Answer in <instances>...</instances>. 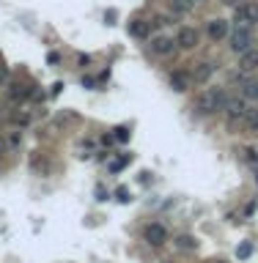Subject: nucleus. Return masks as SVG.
<instances>
[{"mask_svg": "<svg viewBox=\"0 0 258 263\" xmlns=\"http://www.w3.org/2000/svg\"><path fill=\"white\" fill-rule=\"evenodd\" d=\"M127 162H129V157H121V159H116V162L110 164V170H113V173H118V170H121V167H124V164H127Z\"/></svg>", "mask_w": 258, "mask_h": 263, "instance_id": "18", "label": "nucleus"}, {"mask_svg": "<svg viewBox=\"0 0 258 263\" xmlns=\"http://www.w3.org/2000/svg\"><path fill=\"white\" fill-rule=\"evenodd\" d=\"M3 82H8V69L0 63V85H3Z\"/></svg>", "mask_w": 258, "mask_h": 263, "instance_id": "19", "label": "nucleus"}, {"mask_svg": "<svg viewBox=\"0 0 258 263\" xmlns=\"http://www.w3.org/2000/svg\"><path fill=\"white\" fill-rule=\"evenodd\" d=\"M193 3L195 0H170V8H173L176 14H187L190 8H193Z\"/></svg>", "mask_w": 258, "mask_h": 263, "instance_id": "14", "label": "nucleus"}, {"mask_svg": "<svg viewBox=\"0 0 258 263\" xmlns=\"http://www.w3.org/2000/svg\"><path fill=\"white\" fill-rule=\"evenodd\" d=\"M176 44L182 50H193V47H198V30L195 28H179V33H176Z\"/></svg>", "mask_w": 258, "mask_h": 263, "instance_id": "6", "label": "nucleus"}, {"mask_svg": "<svg viewBox=\"0 0 258 263\" xmlns=\"http://www.w3.org/2000/svg\"><path fill=\"white\" fill-rule=\"evenodd\" d=\"M258 69V50L250 47L245 50V53L239 55V71H245V74H250V71Z\"/></svg>", "mask_w": 258, "mask_h": 263, "instance_id": "8", "label": "nucleus"}, {"mask_svg": "<svg viewBox=\"0 0 258 263\" xmlns=\"http://www.w3.org/2000/svg\"><path fill=\"white\" fill-rule=\"evenodd\" d=\"M118 200H124V203H127V200H129V192H127V189H118Z\"/></svg>", "mask_w": 258, "mask_h": 263, "instance_id": "21", "label": "nucleus"}, {"mask_svg": "<svg viewBox=\"0 0 258 263\" xmlns=\"http://www.w3.org/2000/svg\"><path fill=\"white\" fill-rule=\"evenodd\" d=\"M190 85H193V77L190 74H184V71H173V74H170V88H173V91L184 94V91H190Z\"/></svg>", "mask_w": 258, "mask_h": 263, "instance_id": "12", "label": "nucleus"}, {"mask_svg": "<svg viewBox=\"0 0 258 263\" xmlns=\"http://www.w3.org/2000/svg\"><path fill=\"white\" fill-rule=\"evenodd\" d=\"M234 19H236V25H245V28L258 25V3H242V6H236Z\"/></svg>", "mask_w": 258, "mask_h": 263, "instance_id": "4", "label": "nucleus"}, {"mask_svg": "<svg viewBox=\"0 0 258 263\" xmlns=\"http://www.w3.org/2000/svg\"><path fill=\"white\" fill-rule=\"evenodd\" d=\"M239 94L247 102H258V80H242L239 82Z\"/></svg>", "mask_w": 258, "mask_h": 263, "instance_id": "13", "label": "nucleus"}, {"mask_svg": "<svg viewBox=\"0 0 258 263\" xmlns=\"http://www.w3.org/2000/svg\"><path fill=\"white\" fill-rule=\"evenodd\" d=\"M223 3H228V6H234V3H236V0H223Z\"/></svg>", "mask_w": 258, "mask_h": 263, "instance_id": "23", "label": "nucleus"}, {"mask_svg": "<svg viewBox=\"0 0 258 263\" xmlns=\"http://www.w3.org/2000/svg\"><path fill=\"white\" fill-rule=\"evenodd\" d=\"M214 71H217V63H211V60H203V63L195 66L190 77H193V82H209Z\"/></svg>", "mask_w": 258, "mask_h": 263, "instance_id": "7", "label": "nucleus"}, {"mask_svg": "<svg viewBox=\"0 0 258 263\" xmlns=\"http://www.w3.org/2000/svg\"><path fill=\"white\" fill-rule=\"evenodd\" d=\"M0 154H6V140L0 137Z\"/></svg>", "mask_w": 258, "mask_h": 263, "instance_id": "22", "label": "nucleus"}, {"mask_svg": "<svg viewBox=\"0 0 258 263\" xmlns=\"http://www.w3.org/2000/svg\"><path fill=\"white\" fill-rule=\"evenodd\" d=\"M129 33L135 36V39H151V22H146V19H132V22H129Z\"/></svg>", "mask_w": 258, "mask_h": 263, "instance_id": "11", "label": "nucleus"}, {"mask_svg": "<svg viewBox=\"0 0 258 263\" xmlns=\"http://www.w3.org/2000/svg\"><path fill=\"white\" fill-rule=\"evenodd\" d=\"M195 3H203V0H195Z\"/></svg>", "mask_w": 258, "mask_h": 263, "instance_id": "24", "label": "nucleus"}, {"mask_svg": "<svg viewBox=\"0 0 258 263\" xmlns=\"http://www.w3.org/2000/svg\"><path fill=\"white\" fill-rule=\"evenodd\" d=\"M30 94H33L30 88H22V91H19V88H14V91H11V96H14V99H28Z\"/></svg>", "mask_w": 258, "mask_h": 263, "instance_id": "16", "label": "nucleus"}, {"mask_svg": "<svg viewBox=\"0 0 258 263\" xmlns=\"http://www.w3.org/2000/svg\"><path fill=\"white\" fill-rule=\"evenodd\" d=\"M116 140H118V143H124V140H129V129H124V126H118V129H116Z\"/></svg>", "mask_w": 258, "mask_h": 263, "instance_id": "17", "label": "nucleus"}, {"mask_svg": "<svg viewBox=\"0 0 258 263\" xmlns=\"http://www.w3.org/2000/svg\"><path fill=\"white\" fill-rule=\"evenodd\" d=\"M253 47V33L250 28H245V25H236V30L231 33V50H234L236 55H242L245 50Z\"/></svg>", "mask_w": 258, "mask_h": 263, "instance_id": "3", "label": "nucleus"}, {"mask_svg": "<svg viewBox=\"0 0 258 263\" xmlns=\"http://www.w3.org/2000/svg\"><path fill=\"white\" fill-rule=\"evenodd\" d=\"M228 102V94H225V88H206L200 91L198 99H195V110L200 115H211V112H220Z\"/></svg>", "mask_w": 258, "mask_h": 263, "instance_id": "1", "label": "nucleus"}, {"mask_svg": "<svg viewBox=\"0 0 258 263\" xmlns=\"http://www.w3.org/2000/svg\"><path fill=\"white\" fill-rule=\"evenodd\" d=\"M176 247H179V250H195V247H198V241H195L193 239V236H179V239H176Z\"/></svg>", "mask_w": 258, "mask_h": 263, "instance_id": "15", "label": "nucleus"}, {"mask_svg": "<svg viewBox=\"0 0 258 263\" xmlns=\"http://www.w3.org/2000/svg\"><path fill=\"white\" fill-rule=\"evenodd\" d=\"M250 252H253V247H250V244L239 247V258H247V255H250Z\"/></svg>", "mask_w": 258, "mask_h": 263, "instance_id": "20", "label": "nucleus"}, {"mask_svg": "<svg viewBox=\"0 0 258 263\" xmlns=\"http://www.w3.org/2000/svg\"><path fill=\"white\" fill-rule=\"evenodd\" d=\"M146 241L154 247H162L165 241H168V230L162 228V225H148L146 228Z\"/></svg>", "mask_w": 258, "mask_h": 263, "instance_id": "10", "label": "nucleus"}, {"mask_svg": "<svg viewBox=\"0 0 258 263\" xmlns=\"http://www.w3.org/2000/svg\"><path fill=\"white\" fill-rule=\"evenodd\" d=\"M148 41H151L148 47H151L154 55H170L176 50V39H170V36H151Z\"/></svg>", "mask_w": 258, "mask_h": 263, "instance_id": "5", "label": "nucleus"}, {"mask_svg": "<svg viewBox=\"0 0 258 263\" xmlns=\"http://www.w3.org/2000/svg\"><path fill=\"white\" fill-rule=\"evenodd\" d=\"M223 110L228 112L231 123H236V121H247V115H250V102H247L242 94H239V96H228V102H225Z\"/></svg>", "mask_w": 258, "mask_h": 263, "instance_id": "2", "label": "nucleus"}, {"mask_svg": "<svg viewBox=\"0 0 258 263\" xmlns=\"http://www.w3.org/2000/svg\"><path fill=\"white\" fill-rule=\"evenodd\" d=\"M206 33H209L211 41H223L225 36H228V22H225V19H209Z\"/></svg>", "mask_w": 258, "mask_h": 263, "instance_id": "9", "label": "nucleus"}]
</instances>
